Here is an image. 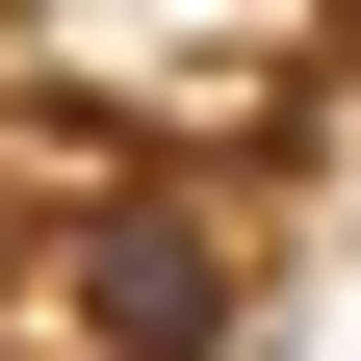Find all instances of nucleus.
Instances as JSON below:
<instances>
[{
  "instance_id": "1",
  "label": "nucleus",
  "mask_w": 361,
  "mask_h": 361,
  "mask_svg": "<svg viewBox=\"0 0 361 361\" xmlns=\"http://www.w3.org/2000/svg\"><path fill=\"white\" fill-rule=\"evenodd\" d=\"M0 78H26L78 155H233V129H284L310 78H336V0H52Z\"/></svg>"
},
{
  "instance_id": "2",
  "label": "nucleus",
  "mask_w": 361,
  "mask_h": 361,
  "mask_svg": "<svg viewBox=\"0 0 361 361\" xmlns=\"http://www.w3.org/2000/svg\"><path fill=\"white\" fill-rule=\"evenodd\" d=\"M233 336V207L180 155H129V180H78L52 233L0 258V361H207Z\"/></svg>"
}]
</instances>
